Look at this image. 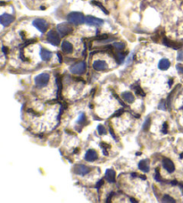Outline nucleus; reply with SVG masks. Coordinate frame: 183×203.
<instances>
[{
	"mask_svg": "<svg viewBox=\"0 0 183 203\" xmlns=\"http://www.w3.org/2000/svg\"><path fill=\"white\" fill-rule=\"evenodd\" d=\"M109 131H110V133H111V134H112V137H113L114 139H115V140H116V142H118V140H117L116 136H115V134L114 133V132H113V129H112L111 127L109 128Z\"/></svg>",
	"mask_w": 183,
	"mask_h": 203,
	"instance_id": "nucleus-30",
	"label": "nucleus"
},
{
	"mask_svg": "<svg viewBox=\"0 0 183 203\" xmlns=\"http://www.w3.org/2000/svg\"><path fill=\"white\" fill-rule=\"evenodd\" d=\"M114 46L117 49H123L125 48V44L123 42H115L114 43Z\"/></svg>",
	"mask_w": 183,
	"mask_h": 203,
	"instance_id": "nucleus-23",
	"label": "nucleus"
},
{
	"mask_svg": "<svg viewBox=\"0 0 183 203\" xmlns=\"http://www.w3.org/2000/svg\"><path fill=\"white\" fill-rule=\"evenodd\" d=\"M176 68H177V70H178V72H179V73H181V74H183V66H181V65H178V66H176Z\"/></svg>",
	"mask_w": 183,
	"mask_h": 203,
	"instance_id": "nucleus-29",
	"label": "nucleus"
},
{
	"mask_svg": "<svg viewBox=\"0 0 183 203\" xmlns=\"http://www.w3.org/2000/svg\"><path fill=\"white\" fill-rule=\"evenodd\" d=\"M73 172L79 176H86L87 174L90 172V168L84 165H77L73 168Z\"/></svg>",
	"mask_w": 183,
	"mask_h": 203,
	"instance_id": "nucleus-7",
	"label": "nucleus"
},
{
	"mask_svg": "<svg viewBox=\"0 0 183 203\" xmlns=\"http://www.w3.org/2000/svg\"><path fill=\"white\" fill-rule=\"evenodd\" d=\"M163 167L166 170L168 173H173L175 170L174 163L169 159H163Z\"/></svg>",
	"mask_w": 183,
	"mask_h": 203,
	"instance_id": "nucleus-9",
	"label": "nucleus"
},
{
	"mask_svg": "<svg viewBox=\"0 0 183 203\" xmlns=\"http://www.w3.org/2000/svg\"><path fill=\"white\" fill-rule=\"evenodd\" d=\"M50 79V75L47 73H43L40 74L39 75L35 77L34 79V82H35V84L37 87L39 88H42V87H45L46 85L48 83Z\"/></svg>",
	"mask_w": 183,
	"mask_h": 203,
	"instance_id": "nucleus-2",
	"label": "nucleus"
},
{
	"mask_svg": "<svg viewBox=\"0 0 183 203\" xmlns=\"http://www.w3.org/2000/svg\"><path fill=\"white\" fill-rule=\"evenodd\" d=\"M158 108L159 109H162V110H165V106H164V101H162L161 103H160Z\"/></svg>",
	"mask_w": 183,
	"mask_h": 203,
	"instance_id": "nucleus-31",
	"label": "nucleus"
},
{
	"mask_svg": "<svg viewBox=\"0 0 183 203\" xmlns=\"http://www.w3.org/2000/svg\"><path fill=\"white\" fill-rule=\"evenodd\" d=\"M106 179L109 183H114L115 182V172L113 169H107L106 171Z\"/></svg>",
	"mask_w": 183,
	"mask_h": 203,
	"instance_id": "nucleus-13",
	"label": "nucleus"
},
{
	"mask_svg": "<svg viewBox=\"0 0 183 203\" xmlns=\"http://www.w3.org/2000/svg\"><path fill=\"white\" fill-rule=\"evenodd\" d=\"M33 25L40 32L42 33H45L48 28V23L46 22V20L44 19H40V18H38V19H35L33 21Z\"/></svg>",
	"mask_w": 183,
	"mask_h": 203,
	"instance_id": "nucleus-3",
	"label": "nucleus"
},
{
	"mask_svg": "<svg viewBox=\"0 0 183 203\" xmlns=\"http://www.w3.org/2000/svg\"><path fill=\"white\" fill-rule=\"evenodd\" d=\"M3 49V52H4V53H5L6 55V54L8 53V49H6V47H3V49Z\"/></svg>",
	"mask_w": 183,
	"mask_h": 203,
	"instance_id": "nucleus-32",
	"label": "nucleus"
},
{
	"mask_svg": "<svg viewBox=\"0 0 183 203\" xmlns=\"http://www.w3.org/2000/svg\"><path fill=\"white\" fill-rule=\"evenodd\" d=\"M156 180L157 182H163V180L161 179V176H160V173H159V169H156Z\"/></svg>",
	"mask_w": 183,
	"mask_h": 203,
	"instance_id": "nucleus-26",
	"label": "nucleus"
},
{
	"mask_svg": "<svg viewBox=\"0 0 183 203\" xmlns=\"http://www.w3.org/2000/svg\"><path fill=\"white\" fill-rule=\"evenodd\" d=\"M98 153L96 152V150H89L86 154H85V157H84V159H85V160L86 161H89V162H93V161L97 160L98 159Z\"/></svg>",
	"mask_w": 183,
	"mask_h": 203,
	"instance_id": "nucleus-11",
	"label": "nucleus"
},
{
	"mask_svg": "<svg viewBox=\"0 0 183 203\" xmlns=\"http://www.w3.org/2000/svg\"><path fill=\"white\" fill-rule=\"evenodd\" d=\"M67 20H68V22H70L71 23L79 25V24H82L83 23H85L86 18H85V16H84L81 13L73 12V13H70V14L68 15Z\"/></svg>",
	"mask_w": 183,
	"mask_h": 203,
	"instance_id": "nucleus-1",
	"label": "nucleus"
},
{
	"mask_svg": "<svg viewBox=\"0 0 183 203\" xmlns=\"http://www.w3.org/2000/svg\"><path fill=\"white\" fill-rule=\"evenodd\" d=\"M177 59H178V61H182L183 60V51H180V52H179Z\"/></svg>",
	"mask_w": 183,
	"mask_h": 203,
	"instance_id": "nucleus-28",
	"label": "nucleus"
},
{
	"mask_svg": "<svg viewBox=\"0 0 183 203\" xmlns=\"http://www.w3.org/2000/svg\"><path fill=\"white\" fill-rule=\"evenodd\" d=\"M85 120H86V117H85V115H84V113H81V114H80V116H79V118H78L77 123H78V124H82Z\"/></svg>",
	"mask_w": 183,
	"mask_h": 203,
	"instance_id": "nucleus-24",
	"label": "nucleus"
},
{
	"mask_svg": "<svg viewBox=\"0 0 183 203\" xmlns=\"http://www.w3.org/2000/svg\"><path fill=\"white\" fill-rule=\"evenodd\" d=\"M57 56H58V57H59V62H60V63H62V57H61V55H60V53H57Z\"/></svg>",
	"mask_w": 183,
	"mask_h": 203,
	"instance_id": "nucleus-34",
	"label": "nucleus"
},
{
	"mask_svg": "<svg viewBox=\"0 0 183 203\" xmlns=\"http://www.w3.org/2000/svg\"><path fill=\"white\" fill-rule=\"evenodd\" d=\"M93 68L97 71H104L107 68V64L103 60H96L93 63Z\"/></svg>",
	"mask_w": 183,
	"mask_h": 203,
	"instance_id": "nucleus-12",
	"label": "nucleus"
},
{
	"mask_svg": "<svg viewBox=\"0 0 183 203\" xmlns=\"http://www.w3.org/2000/svg\"><path fill=\"white\" fill-rule=\"evenodd\" d=\"M85 23L88 25L90 26H101L104 23V21L102 19H99V18H96V17L93 16H87Z\"/></svg>",
	"mask_w": 183,
	"mask_h": 203,
	"instance_id": "nucleus-8",
	"label": "nucleus"
},
{
	"mask_svg": "<svg viewBox=\"0 0 183 203\" xmlns=\"http://www.w3.org/2000/svg\"><path fill=\"white\" fill-rule=\"evenodd\" d=\"M170 66H171V63H170V61L166 59V58H163V59H161L159 61L158 68L160 70L165 71L167 69H169Z\"/></svg>",
	"mask_w": 183,
	"mask_h": 203,
	"instance_id": "nucleus-14",
	"label": "nucleus"
},
{
	"mask_svg": "<svg viewBox=\"0 0 183 203\" xmlns=\"http://www.w3.org/2000/svg\"><path fill=\"white\" fill-rule=\"evenodd\" d=\"M163 201L164 202H175V200L169 195H164L163 198Z\"/></svg>",
	"mask_w": 183,
	"mask_h": 203,
	"instance_id": "nucleus-19",
	"label": "nucleus"
},
{
	"mask_svg": "<svg viewBox=\"0 0 183 203\" xmlns=\"http://www.w3.org/2000/svg\"><path fill=\"white\" fill-rule=\"evenodd\" d=\"M92 4H94V5H97L98 7H100L101 8V10L105 13V14H108V11L107 10H106V8L102 6V4H100V3H98V2H97V1H94V2H92Z\"/></svg>",
	"mask_w": 183,
	"mask_h": 203,
	"instance_id": "nucleus-22",
	"label": "nucleus"
},
{
	"mask_svg": "<svg viewBox=\"0 0 183 203\" xmlns=\"http://www.w3.org/2000/svg\"><path fill=\"white\" fill-rule=\"evenodd\" d=\"M98 133H99L100 135H104V134L106 133V128L103 125H98Z\"/></svg>",
	"mask_w": 183,
	"mask_h": 203,
	"instance_id": "nucleus-21",
	"label": "nucleus"
},
{
	"mask_svg": "<svg viewBox=\"0 0 183 203\" xmlns=\"http://www.w3.org/2000/svg\"><path fill=\"white\" fill-rule=\"evenodd\" d=\"M122 97L125 101H127L128 103H133L135 101V97L131 91H125L123 93H122Z\"/></svg>",
	"mask_w": 183,
	"mask_h": 203,
	"instance_id": "nucleus-15",
	"label": "nucleus"
},
{
	"mask_svg": "<svg viewBox=\"0 0 183 203\" xmlns=\"http://www.w3.org/2000/svg\"><path fill=\"white\" fill-rule=\"evenodd\" d=\"M123 60H124V55L119 53V54H118V59H117V61H118L119 63H122V62H123Z\"/></svg>",
	"mask_w": 183,
	"mask_h": 203,
	"instance_id": "nucleus-27",
	"label": "nucleus"
},
{
	"mask_svg": "<svg viewBox=\"0 0 183 203\" xmlns=\"http://www.w3.org/2000/svg\"><path fill=\"white\" fill-rule=\"evenodd\" d=\"M57 31L62 36H66L68 34L72 33L73 28L69 25L68 23H60L57 25Z\"/></svg>",
	"mask_w": 183,
	"mask_h": 203,
	"instance_id": "nucleus-6",
	"label": "nucleus"
},
{
	"mask_svg": "<svg viewBox=\"0 0 183 203\" xmlns=\"http://www.w3.org/2000/svg\"><path fill=\"white\" fill-rule=\"evenodd\" d=\"M15 18L14 16L10 15L8 14H4L0 16V23L3 26H8L9 24H11L14 22Z\"/></svg>",
	"mask_w": 183,
	"mask_h": 203,
	"instance_id": "nucleus-10",
	"label": "nucleus"
},
{
	"mask_svg": "<svg viewBox=\"0 0 183 203\" xmlns=\"http://www.w3.org/2000/svg\"><path fill=\"white\" fill-rule=\"evenodd\" d=\"M103 183H104V182H103V180H101L100 182H98V185H97V188H98V187H99V185L101 186V185L103 184Z\"/></svg>",
	"mask_w": 183,
	"mask_h": 203,
	"instance_id": "nucleus-33",
	"label": "nucleus"
},
{
	"mask_svg": "<svg viewBox=\"0 0 183 203\" xmlns=\"http://www.w3.org/2000/svg\"><path fill=\"white\" fill-rule=\"evenodd\" d=\"M86 63L85 62H81V63H78L74 66H73L71 67V73L73 74H82L84 72L86 71Z\"/></svg>",
	"mask_w": 183,
	"mask_h": 203,
	"instance_id": "nucleus-5",
	"label": "nucleus"
},
{
	"mask_svg": "<svg viewBox=\"0 0 183 203\" xmlns=\"http://www.w3.org/2000/svg\"><path fill=\"white\" fill-rule=\"evenodd\" d=\"M135 91H136L137 94H139V95H140V96H145V93L143 92V91H142L141 88H140L139 86H136V87H135Z\"/></svg>",
	"mask_w": 183,
	"mask_h": 203,
	"instance_id": "nucleus-25",
	"label": "nucleus"
},
{
	"mask_svg": "<svg viewBox=\"0 0 183 203\" xmlns=\"http://www.w3.org/2000/svg\"><path fill=\"white\" fill-rule=\"evenodd\" d=\"M62 49H63V51H64V53L70 54V53L73 52V45L69 42V41L64 40V41H63V43H62Z\"/></svg>",
	"mask_w": 183,
	"mask_h": 203,
	"instance_id": "nucleus-16",
	"label": "nucleus"
},
{
	"mask_svg": "<svg viewBox=\"0 0 183 203\" xmlns=\"http://www.w3.org/2000/svg\"><path fill=\"white\" fill-rule=\"evenodd\" d=\"M47 40H48V42H49L50 44H52L54 46H58L59 43H60V37L56 32L50 31L47 35Z\"/></svg>",
	"mask_w": 183,
	"mask_h": 203,
	"instance_id": "nucleus-4",
	"label": "nucleus"
},
{
	"mask_svg": "<svg viewBox=\"0 0 183 203\" xmlns=\"http://www.w3.org/2000/svg\"><path fill=\"white\" fill-rule=\"evenodd\" d=\"M150 124H151V119L147 118V120H146V121L144 122V124H143V129H144L145 131H147L150 127Z\"/></svg>",
	"mask_w": 183,
	"mask_h": 203,
	"instance_id": "nucleus-20",
	"label": "nucleus"
},
{
	"mask_svg": "<svg viewBox=\"0 0 183 203\" xmlns=\"http://www.w3.org/2000/svg\"><path fill=\"white\" fill-rule=\"evenodd\" d=\"M139 168L143 172H145V173H148L149 171V165L148 163V160L145 159V160L140 161L139 163Z\"/></svg>",
	"mask_w": 183,
	"mask_h": 203,
	"instance_id": "nucleus-18",
	"label": "nucleus"
},
{
	"mask_svg": "<svg viewBox=\"0 0 183 203\" xmlns=\"http://www.w3.org/2000/svg\"><path fill=\"white\" fill-rule=\"evenodd\" d=\"M40 56H41L42 60L47 62V61L50 60V58L52 57V53L50 51L45 49H42L41 51H40Z\"/></svg>",
	"mask_w": 183,
	"mask_h": 203,
	"instance_id": "nucleus-17",
	"label": "nucleus"
}]
</instances>
